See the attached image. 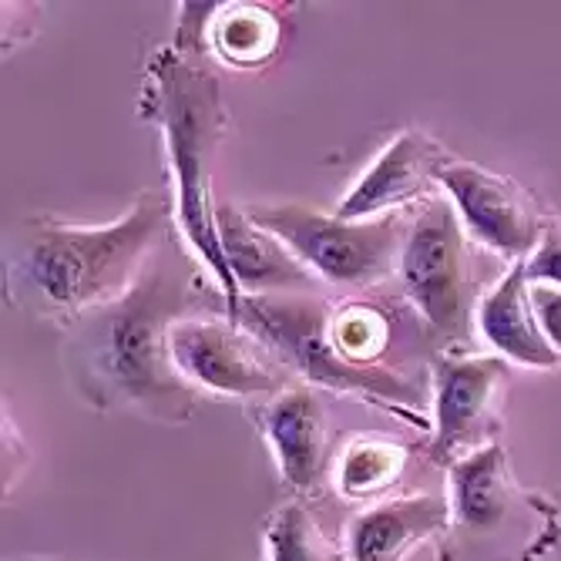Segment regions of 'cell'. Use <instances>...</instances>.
Returning <instances> with one entry per match:
<instances>
[{"instance_id": "obj_9", "label": "cell", "mask_w": 561, "mask_h": 561, "mask_svg": "<svg viewBox=\"0 0 561 561\" xmlns=\"http://www.w3.org/2000/svg\"><path fill=\"white\" fill-rule=\"evenodd\" d=\"M172 360L192 387L239 400H270L296 383L266 343L229 317L179 320L172 327Z\"/></svg>"}, {"instance_id": "obj_13", "label": "cell", "mask_w": 561, "mask_h": 561, "mask_svg": "<svg viewBox=\"0 0 561 561\" xmlns=\"http://www.w3.org/2000/svg\"><path fill=\"white\" fill-rule=\"evenodd\" d=\"M450 525L447 494L421 491L387 497L364 507L346 525V558L350 561H407L424 541L440 538Z\"/></svg>"}, {"instance_id": "obj_11", "label": "cell", "mask_w": 561, "mask_h": 561, "mask_svg": "<svg viewBox=\"0 0 561 561\" xmlns=\"http://www.w3.org/2000/svg\"><path fill=\"white\" fill-rule=\"evenodd\" d=\"M447 165V151L431 135L407 128L380 151V159L360 175V182L343 195L333 216L346 222H364L400 213L411 202H427L431 195H437L434 188L440 185V172Z\"/></svg>"}, {"instance_id": "obj_1", "label": "cell", "mask_w": 561, "mask_h": 561, "mask_svg": "<svg viewBox=\"0 0 561 561\" xmlns=\"http://www.w3.org/2000/svg\"><path fill=\"white\" fill-rule=\"evenodd\" d=\"M209 279L172 229L122 299L78 317L61 353L81 400L94 411L185 424L195 411V387L172 360V327L188 317H229L222 289H209Z\"/></svg>"}, {"instance_id": "obj_22", "label": "cell", "mask_w": 561, "mask_h": 561, "mask_svg": "<svg viewBox=\"0 0 561 561\" xmlns=\"http://www.w3.org/2000/svg\"><path fill=\"white\" fill-rule=\"evenodd\" d=\"M37 561H55V558H37Z\"/></svg>"}, {"instance_id": "obj_17", "label": "cell", "mask_w": 561, "mask_h": 561, "mask_svg": "<svg viewBox=\"0 0 561 561\" xmlns=\"http://www.w3.org/2000/svg\"><path fill=\"white\" fill-rule=\"evenodd\" d=\"M283 41L279 18L263 4H219L209 31V55L222 65L252 71L276 58Z\"/></svg>"}, {"instance_id": "obj_6", "label": "cell", "mask_w": 561, "mask_h": 561, "mask_svg": "<svg viewBox=\"0 0 561 561\" xmlns=\"http://www.w3.org/2000/svg\"><path fill=\"white\" fill-rule=\"evenodd\" d=\"M478 249L447 195L421 202L397 263V293L421 317L434 353H465L474 343L488 296Z\"/></svg>"}, {"instance_id": "obj_16", "label": "cell", "mask_w": 561, "mask_h": 561, "mask_svg": "<svg viewBox=\"0 0 561 561\" xmlns=\"http://www.w3.org/2000/svg\"><path fill=\"white\" fill-rule=\"evenodd\" d=\"M411 447L383 434H353L333 457L336 494L353 504H380L403 481Z\"/></svg>"}, {"instance_id": "obj_7", "label": "cell", "mask_w": 561, "mask_h": 561, "mask_svg": "<svg viewBox=\"0 0 561 561\" xmlns=\"http://www.w3.org/2000/svg\"><path fill=\"white\" fill-rule=\"evenodd\" d=\"M249 219L283 239L320 283L350 296L387 289L397 279V263L411 229V219H403V213L346 222L299 202L252 206Z\"/></svg>"}, {"instance_id": "obj_19", "label": "cell", "mask_w": 561, "mask_h": 561, "mask_svg": "<svg viewBox=\"0 0 561 561\" xmlns=\"http://www.w3.org/2000/svg\"><path fill=\"white\" fill-rule=\"evenodd\" d=\"M219 4H182L179 14V31H175V50L192 61H206L209 55V31Z\"/></svg>"}, {"instance_id": "obj_15", "label": "cell", "mask_w": 561, "mask_h": 561, "mask_svg": "<svg viewBox=\"0 0 561 561\" xmlns=\"http://www.w3.org/2000/svg\"><path fill=\"white\" fill-rule=\"evenodd\" d=\"M528 289L531 286H528V273H525V260L512 263L504 270V276L488 289V296L481 299L478 330L488 340V346L497 356H504L507 364L554 367L561 360V353L541 333Z\"/></svg>"}, {"instance_id": "obj_12", "label": "cell", "mask_w": 561, "mask_h": 561, "mask_svg": "<svg viewBox=\"0 0 561 561\" xmlns=\"http://www.w3.org/2000/svg\"><path fill=\"white\" fill-rule=\"evenodd\" d=\"M266 444L273 447L276 468L286 488L296 494H313L330 461V417L310 383H289L252 411Z\"/></svg>"}, {"instance_id": "obj_18", "label": "cell", "mask_w": 561, "mask_h": 561, "mask_svg": "<svg viewBox=\"0 0 561 561\" xmlns=\"http://www.w3.org/2000/svg\"><path fill=\"white\" fill-rule=\"evenodd\" d=\"M266 561H350L302 501H286L266 522Z\"/></svg>"}, {"instance_id": "obj_20", "label": "cell", "mask_w": 561, "mask_h": 561, "mask_svg": "<svg viewBox=\"0 0 561 561\" xmlns=\"http://www.w3.org/2000/svg\"><path fill=\"white\" fill-rule=\"evenodd\" d=\"M525 273L531 286H558L561 289V226H545L541 242L525 260Z\"/></svg>"}, {"instance_id": "obj_3", "label": "cell", "mask_w": 561, "mask_h": 561, "mask_svg": "<svg viewBox=\"0 0 561 561\" xmlns=\"http://www.w3.org/2000/svg\"><path fill=\"white\" fill-rule=\"evenodd\" d=\"M138 112L145 122H156L165 138L179 236L219 283L229 306V320L236 323L242 293L226 263L216 232V202L209 195L213 159L229 125L219 78L206 61H192L179 55L175 47H159L145 68Z\"/></svg>"}, {"instance_id": "obj_21", "label": "cell", "mask_w": 561, "mask_h": 561, "mask_svg": "<svg viewBox=\"0 0 561 561\" xmlns=\"http://www.w3.org/2000/svg\"><path fill=\"white\" fill-rule=\"evenodd\" d=\"M528 293H531V310L538 317L541 333L561 353V289L558 286H531Z\"/></svg>"}, {"instance_id": "obj_4", "label": "cell", "mask_w": 561, "mask_h": 561, "mask_svg": "<svg viewBox=\"0 0 561 561\" xmlns=\"http://www.w3.org/2000/svg\"><path fill=\"white\" fill-rule=\"evenodd\" d=\"M450 525L437 561H541L561 538L558 507L522 488L501 444H488L447 471Z\"/></svg>"}, {"instance_id": "obj_8", "label": "cell", "mask_w": 561, "mask_h": 561, "mask_svg": "<svg viewBox=\"0 0 561 561\" xmlns=\"http://www.w3.org/2000/svg\"><path fill=\"white\" fill-rule=\"evenodd\" d=\"M427 377L434 417L427 461L450 471L474 450L497 444L512 367L497 353H434L427 360Z\"/></svg>"}, {"instance_id": "obj_10", "label": "cell", "mask_w": 561, "mask_h": 561, "mask_svg": "<svg viewBox=\"0 0 561 561\" xmlns=\"http://www.w3.org/2000/svg\"><path fill=\"white\" fill-rule=\"evenodd\" d=\"M440 188L454 202L468 236L491 256L522 263L538 249L545 222L528 188L515 179L494 175L481 165L450 162L440 172Z\"/></svg>"}, {"instance_id": "obj_14", "label": "cell", "mask_w": 561, "mask_h": 561, "mask_svg": "<svg viewBox=\"0 0 561 561\" xmlns=\"http://www.w3.org/2000/svg\"><path fill=\"white\" fill-rule=\"evenodd\" d=\"M216 232L242 296L320 289V279L293 256L283 239L260 229L249 213H239L229 202H216Z\"/></svg>"}, {"instance_id": "obj_2", "label": "cell", "mask_w": 561, "mask_h": 561, "mask_svg": "<svg viewBox=\"0 0 561 561\" xmlns=\"http://www.w3.org/2000/svg\"><path fill=\"white\" fill-rule=\"evenodd\" d=\"M175 198L141 192L131 213L112 226H65L55 219H24L8 232L4 286L11 302L34 320L65 330L122 299L141 276L151 252L172 232Z\"/></svg>"}, {"instance_id": "obj_5", "label": "cell", "mask_w": 561, "mask_h": 561, "mask_svg": "<svg viewBox=\"0 0 561 561\" xmlns=\"http://www.w3.org/2000/svg\"><path fill=\"white\" fill-rule=\"evenodd\" d=\"M327 313L330 299L317 293H266L242 296L236 323L260 336L266 350L289 370L296 383L327 387L383 407L387 414L403 417L411 427H427L431 390L424 374L400 370H353L327 343Z\"/></svg>"}]
</instances>
